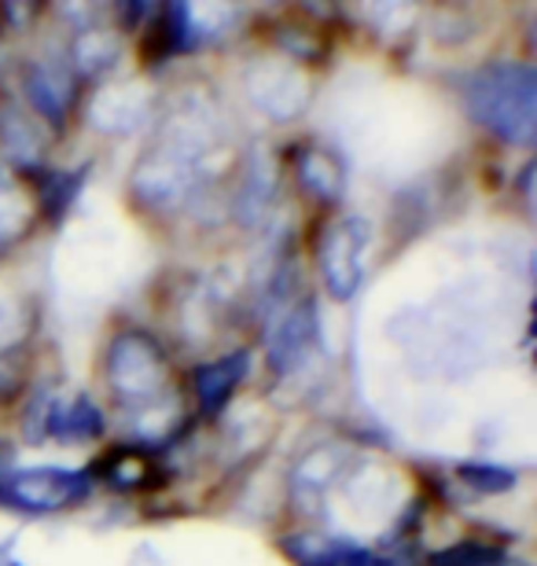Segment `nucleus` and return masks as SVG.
I'll list each match as a JSON object with an SVG mask.
<instances>
[{
  "mask_svg": "<svg viewBox=\"0 0 537 566\" xmlns=\"http://www.w3.org/2000/svg\"><path fill=\"white\" fill-rule=\"evenodd\" d=\"M85 485L74 479V474H63L55 468H44V471H27L11 482V496L27 501L33 507H55L63 501H71V493H82Z\"/></svg>",
  "mask_w": 537,
  "mask_h": 566,
  "instance_id": "obj_6",
  "label": "nucleus"
},
{
  "mask_svg": "<svg viewBox=\"0 0 537 566\" xmlns=\"http://www.w3.org/2000/svg\"><path fill=\"white\" fill-rule=\"evenodd\" d=\"M247 376V354H233V357H221L214 365L199 368L196 371V394H199V409L203 412H221L228 398L236 394V387L244 382Z\"/></svg>",
  "mask_w": 537,
  "mask_h": 566,
  "instance_id": "obj_5",
  "label": "nucleus"
},
{
  "mask_svg": "<svg viewBox=\"0 0 537 566\" xmlns=\"http://www.w3.org/2000/svg\"><path fill=\"white\" fill-rule=\"evenodd\" d=\"M364 243H369V224L361 218H342L331 224L321 243V276L335 298L347 302L361 287L364 276Z\"/></svg>",
  "mask_w": 537,
  "mask_h": 566,
  "instance_id": "obj_3",
  "label": "nucleus"
},
{
  "mask_svg": "<svg viewBox=\"0 0 537 566\" xmlns=\"http://www.w3.org/2000/svg\"><path fill=\"white\" fill-rule=\"evenodd\" d=\"M431 566H505V552L478 545V541H464V545L431 556Z\"/></svg>",
  "mask_w": 537,
  "mask_h": 566,
  "instance_id": "obj_9",
  "label": "nucleus"
},
{
  "mask_svg": "<svg viewBox=\"0 0 537 566\" xmlns=\"http://www.w3.org/2000/svg\"><path fill=\"white\" fill-rule=\"evenodd\" d=\"M467 107L478 126L500 140L530 147L537 126V77L527 63H489L467 88Z\"/></svg>",
  "mask_w": 537,
  "mask_h": 566,
  "instance_id": "obj_1",
  "label": "nucleus"
},
{
  "mask_svg": "<svg viewBox=\"0 0 537 566\" xmlns=\"http://www.w3.org/2000/svg\"><path fill=\"white\" fill-rule=\"evenodd\" d=\"M27 88H30V99L33 107L41 111L44 118L60 122V115L66 111V71L63 66H52V63H41L33 66L30 77H27Z\"/></svg>",
  "mask_w": 537,
  "mask_h": 566,
  "instance_id": "obj_7",
  "label": "nucleus"
},
{
  "mask_svg": "<svg viewBox=\"0 0 537 566\" xmlns=\"http://www.w3.org/2000/svg\"><path fill=\"white\" fill-rule=\"evenodd\" d=\"M299 185L317 199H335L342 188V174H339L335 158L321 151V147H310V151L299 158Z\"/></svg>",
  "mask_w": 537,
  "mask_h": 566,
  "instance_id": "obj_8",
  "label": "nucleus"
},
{
  "mask_svg": "<svg viewBox=\"0 0 537 566\" xmlns=\"http://www.w3.org/2000/svg\"><path fill=\"white\" fill-rule=\"evenodd\" d=\"M461 474L472 485H478V490H489V493L512 490V482H516V474H508V471H500V468H464Z\"/></svg>",
  "mask_w": 537,
  "mask_h": 566,
  "instance_id": "obj_10",
  "label": "nucleus"
},
{
  "mask_svg": "<svg viewBox=\"0 0 537 566\" xmlns=\"http://www.w3.org/2000/svg\"><path fill=\"white\" fill-rule=\"evenodd\" d=\"M107 387L125 405L152 401L166 387V354L144 332H125L107 349Z\"/></svg>",
  "mask_w": 537,
  "mask_h": 566,
  "instance_id": "obj_2",
  "label": "nucleus"
},
{
  "mask_svg": "<svg viewBox=\"0 0 537 566\" xmlns=\"http://www.w3.org/2000/svg\"><path fill=\"white\" fill-rule=\"evenodd\" d=\"M291 71H283V66H272V63H261L250 71L247 85H250V99L272 115L277 122H288L295 111L306 104V85H295V88H283V77Z\"/></svg>",
  "mask_w": 537,
  "mask_h": 566,
  "instance_id": "obj_4",
  "label": "nucleus"
}]
</instances>
